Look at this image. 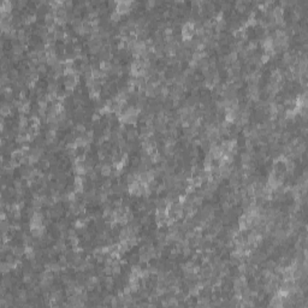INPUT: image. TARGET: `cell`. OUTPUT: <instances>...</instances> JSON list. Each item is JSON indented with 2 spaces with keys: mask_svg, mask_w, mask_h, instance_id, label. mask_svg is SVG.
<instances>
[{
  "mask_svg": "<svg viewBox=\"0 0 308 308\" xmlns=\"http://www.w3.org/2000/svg\"><path fill=\"white\" fill-rule=\"evenodd\" d=\"M12 10V2L9 1V0H4L1 2V13L5 12V13H11Z\"/></svg>",
  "mask_w": 308,
  "mask_h": 308,
  "instance_id": "cell-6",
  "label": "cell"
},
{
  "mask_svg": "<svg viewBox=\"0 0 308 308\" xmlns=\"http://www.w3.org/2000/svg\"><path fill=\"white\" fill-rule=\"evenodd\" d=\"M100 171H101V175H102V176L109 177V176H111V173H112V166H111L110 164H104V165H101Z\"/></svg>",
  "mask_w": 308,
  "mask_h": 308,
  "instance_id": "cell-7",
  "label": "cell"
},
{
  "mask_svg": "<svg viewBox=\"0 0 308 308\" xmlns=\"http://www.w3.org/2000/svg\"><path fill=\"white\" fill-rule=\"evenodd\" d=\"M13 187L16 188V189L22 188V182H21L19 179H15V182H13Z\"/></svg>",
  "mask_w": 308,
  "mask_h": 308,
  "instance_id": "cell-14",
  "label": "cell"
},
{
  "mask_svg": "<svg viewBox=\"0 0 308 308\" xmlns=\"http://www.w3.org/2000/svg\"><path fill=\"white\" fill-rule=\"evenodd\" d=\"M136 137H137V131H136V130L131 129V130H128V131H126V139H128L129 141H134Z\"/></svg>",
  "mask_w": 308,
  "mask_h": 308,
  "instance_id": "cell-10",
  "label": "cell"
},
{
  "mask_svg": "<svg viewBox=\"0 0 308 308\" xmlns=\"http://www.w3.org/2000/svg\"><path fill=\"white\" fill-rule=\"evenodd\" d=\"M92 119H93V122L99 121V119H100V114H99V113H94V114H93V117H92Z\"/></svg>",
  "mask_w": 308,
  "mask_h": 308,
  "instance_id": "cell-15",
  "label": "cell"
},
{
  "mask_svg": "<svg viewBox=\"0 0 308 308\" xmlns=\"http://www.w3.org/2000/svg\"><path fill=\"white\" fill-rule=\"evenodd\" d=\"M47 71V69H46V65L45 64H40V65L37 66V72H42V74H45Z\"/></svg>",
  "mask_w": 308,
  "mask_h": 308,
  "instance_id": "cell-12",
  "label": "cell"
},
{
  "mask_svg": "<svg viewBox=\"0 0 308 308\" xmlns=\"http://www.w3.org/2000/svg\"><path fill=\"white\" fill-rule=\"evenodd\" d=\"M11 107L12 104L10 102H2V106H1V116L2 117H7V116H11Z\"/></svg>",
  "mask_w": 308,
  "mask_h": 308,
  "instance_id": "cell-3",
  "label": "cell"
},
{
  "mask_svg": "<svg viewBox=\"0 0 308 308\" xmlns=\"http://www.w3.org/2000/svg\"><path fill=\"white\" fill-rule=\"evenodd\" d=\"M111 69H112V64H111L110 60H106V59L101 60V63H100V70H101L102 72L110 74Z\"/></svg>",
  "mask_w": 308,
  "mask_h": 308,
  "instance_id": "cell-4",
  "label": "cell"
},
{
  "mask_svg": "<svg viewBox=\"0 0 308 308\" xmlns=\"http://www.w3.org/2000/svg\"><path fill=\"white\" fill-rule=\"evenodd\" d=\"M270 306H271V307H283V298L277 294V295L271 300Z\"/></svg>",
  "mask_w": 308,
  "mask_h": 308,
  "instance_id": "cell-5",
  "label": "cell"
},
{
  "mask_svg": "<svg viewBox=\"0 0 308 308\" xmlns=\"http://www.w3.org/2000/svg\"><path fill=\"white\" fill-rule=\"evenodd\" d=\"M12 254H15V256L17 258H21L23 254H25V248L24 247H12Z\"/></svg>",
  "mask_w": 308,
  "mask_h": 308,
  "instance_id": "cell-8",
  "label": "cell"
},
{
  "mask_svg": "<svg viewBox=\"0 0 308 308\" xmlns=\"http://www.w3.org/2000/svg\"><path fill=\"white\" fill-rule=\"evenodd\" d=\"M155 4H156L155 1H147V2L144 4V5H146V7H147L148 10H151L152 7H154V5H155Z\"/></svg>",
  "mask_w": 308,
  "mask_h": 308,
  "instance_id": "cell-13",
  "label": "cell"
},
{
  "mask_svg": "<svg viewBox=\"0 0 308 308\" xmlns=\"http://www.w3.org/2000/svg\"><path fill=\"white\" fill-rule=\"evenodd\" d=\"M195 34V25H194V21H188L183 24L182 27V37L184 41H189L193 39Z\"/></svg>",
  "mask_w": 308,
  "mask_h": 308,
  "instance_id": "cell-1",
  "label": "cell"
},
{
  "mask_svg": "<svg viewBox=\"0 0 308 308\" xmlns=\"http://www.w3.org/2000/svg\"><path fill=\"white\" fill-rule=\"evenodd\" d=\"M250 160H252V154L249 153L241 154V161H242V164H250Z\"/></svg>",
  "mask_w": 308,
  "mask_h": 308,
  "instance_id": "cell-9",
  "label": "cell"
},
{
  "mask_svg": "<svg viewBox=\"0 0 308 308\" xmlns=\"http://www.w3.org/2000/svg\"><path fill=\"white\" fill-rule=\"evenodd\" d=\"M121 16L122 15L117 11V10H113L112 13H111V19H112V21H114V22H118V21L121 19Z\"/></svg>",
  "mask_w": 308,
  "mask_h": 308,
  "instance_id": "cell-11",
  "label": "cell"
},
{
  "mask_svg": "<svg viewBox=\"0 0 308 308\" xmlns=\"http://www.w3.org/2000/svg\"><path fill=\"white\" fill-rule=\"evenodd\" d=\"M131 7H132V1H118L116 10L119 12L121 15H123V13H126V12L130 11Z\"/></svg>",
  "mask_w": 308,
  "mask_h": 308,
  "instance_id": "cell-2",
  "label": "cell"
}]
</instances>
